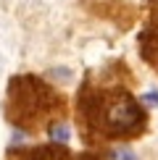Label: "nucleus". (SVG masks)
Here are the masks:
<instances>
[{
    "mask_svg": "<svg viewBox=\"0 0 158 160\" xmlns=\"http://www.w3.org/2000/svg\"><path fill=\"white\" fill-rule=\"evenodd\" d=\"M142 102H145V105H158V92H145V95H142Z\"/></svg>",
    "mask_w": 158,
    "mask_h": 160,
    "instance_id": "nucleus-4",
    "label": "nucleus"
},
{
    "mask_svg": "<svg viewBox=\"0 0 158 160\" xmlns=\"http://www.w3.org/2000/svg\"><path fill=\"white\" fill-rule=\"evenodd\" d=\"M108 123H113L116 129H132V126L142 123V113L137 108V102H132L129 97H121L111 105L108 110Z\"/></svg>",
    "mask_w": 158,
    "mask_h": 160,
    "instance_id": "nucleus-1",
    "label": "nucleus"
},
{
    "mask_svg": "<svg viewBox=\"0 0 158 160\" xmlns=\"http://www.w3.org/2000/svg\"><path fill=\"white\" fill-rule=\"evenodd\" d=\"M108 160H140V158H137V152L129 150V147H113Z\"/></svg>",
    "mask_w": 158,
    "mask_h": 160,
    "instance_id": "nucleus-3",
    "label": "nucleus"
},
{
    "mask_svg": "<svg viewBox=\"0 0 158 160\" xmlns=\"http://www.w3.org/2000/svg\"><path fill=\"white\" fill-rule=\"evenodd\" d=\"M69 137H71V131H69V126H66V123H55V126H50V139H53V142L66 144V142H69Z\"/></svg>",
    "mask_w": 158,
    "mask_h": 160,
    "instance_id": "nucleus-2",
    "label": "nucleus"
}]
</instances>
